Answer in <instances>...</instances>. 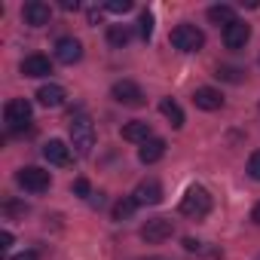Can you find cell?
Listing matches in <instances>:
<instances>
[{"instance_id":"obj_32","label":"cell","mask_w":260,"mask_h":260,"mask_svg":"<svg viewBox=\"0 0 260 260\" xmlns=\"http://www.w3.org/2000/svg\"><path fill=\"white\" fill-rule=\"evenodd\" d=\"M153 260H166V257H153Z\"/></svg>"},{"instance_id":"obj_27","label":"cell","mask_w":260,"mask_h":260,"mask_svg":"<svg viewBox=\"0 0 260 260\" xmlns=\"http://www.w3.org/2000/svg\"><path fill=\"white\" fill-rule=\"evenodd\" d=\"M184 248H187L190 254H205V245L196 242V239H184Z\"/></svg>"},{"instance_id":"obj_30","label":"cell","mask_w":260,"mask_h":260,"mask_svg":"<svg viewBox=\"0 0 260 260\" xmlns=\"http://www.w3.org/2000/svg\"><path fill=\"white\" fill-rule=\"evenodd\" d=\"M13 260H37V254H34V251H22V254H16Z\"/></svg>"},{"instance_id":"obj_28","label":"cell","mask_w":260,"mask_h":260,"mask_svg":"<svg viewBox=\"0 0 260 260\" xmlns=\"http://www.w3.org/2000/svg\"><path fill=\"white\" fill-rule=\"evenodd\" d=\"M10 245H13V233H10V230H4V233H0V254H7V251H10Z\"/></svg>"},{"instance_id":"obj_26","label":"cell","mask_w":260,"mask_h":260,"mask_svg":"<svg viewBox=\"0 0 260 260\" xmlns=\"http://www.w3.org/2000/svg\"><path fill=\"white\" fill-rule=\"evenodd\" d=\"M25 211H28V205H22V202H7L4 205V214H10V217L13 214H25Z\"/></svg>"},{"instance_id":"obj_10","label":"cell","mask_w":260,"mask_h":260,"mask_svg":"<svg viewBox=\"0 0 260 260\" xmlns=\"http://www.w3.org/2000/svg\"><path fill=\"white\" fill-rule=\"evenodd\" d=\"M22 19H25V25H31V28H43V25H49L52 10H49V4H43V0H31V4L22 7Z\"/></svg>"},{"instance_id":"obj_9","label":"cell","mask_w":260,"mask_h":260,"mask_svg":"<svg viewBox=\"0 0 260 260\" xmlns=\"http://www.w3.org/2000/svg\"><path fill=\"white\" fill-rule=\"evenodd\" d=\"M132 199H135V205H159L162 202V184L156 178H147L135 187Z\"/></svg>"},{"instance_id":"obj_18","label":"cell","mask_w":260,"mask_h":260,"mask_svg":"<svg viewBox=\"0 0 260 260\" xmlns=\"http://www.w3.org/2000/svg\"><path fill=\"white\" fill-rule=\"evenodd\" d=\"M159 113H162L175 128H181V125H184V110H181V104H178V101L162 98V101H159Z\"/></svg>"},{"instance_id":"obj_12","label":"cell","mask_w":260,"mask_h":260,"mask_svg":"<svg viewBox=\"0 0 260 260\" xmlns=\"http://www.w3.org/2000/svg\"><path fill=\"white\" fill-rule=\"evenodd\" d=\"M150 138H153V128H150V122H144V119H132V122H125V125H122V141L147 144Z\"/></svg>"},{"instance_id":"obj_19","label":"cell","mask_w":260,"mask_h":260,"mask_svg":"<svg viewBox=\"0 0 260 260\" xmlns=\"http://www.w3.org/2000/svg\"><path fill=\"white\" fill-rule=\"evenodd\" d=\"M208 19L214 22V25H233L236 22V13H233V7H226V4H217V7H211L208 10Z\"/></svg>"},{"instance_id":"obj_2","label":"cell","mask_w":260,"mask_h":260,"mask_svg":"<svg viewBox=\"0 0 260 260\" xmlns=\"http://www.w3.org/2000/svg\"><path fill=\"white\" fill-rule=\"evenodd\" d=\"M31 116H34V107H31L28 98H10L7 107H4V122H7L10 132H25Z\"/></svg>"},{"instance_id":"obj_25","label":"cell","mask_w":260,"mask_h":260,"mask_svg":"<svg viewBox=\"0 0 260 260\" xmlns=\"http://www.w3.org/2000/svg\"><path fill=\"white\" fill-rule=\"evenodd\" d=\"M248 175H251L254 181H260V150L251 153V159H248Z\"/></svg>"},{"instance_id":"obj_8","label":"cell","mask_w":260,"mask_h":260,"mask_svg":"<svg viewBox=\"0 0 260 260\" xmlns=\"http://www.w3.org/2000/svg\"><path fill=\"white\" fill-rule=\"evenodd\" d=\"M251 40V25L248 22H242V19H236L233 25H226L223 28V46L226 49H245V43Z\"/></svg>"},{"instance_id":"obj_4","label":"cell","mask_w":260,"mask_h":260,"mask_svg":"<svg viewBox=\"0 0 260 260\" xmlns=\"http://www.w3.org/2000/svg\"><path fill=\"white\" fill-rule=\"evenodd\" d=\"M211 211V193L205 190V187H187V193L181 196V214H187V217H205Z\"/></svg>"},{"instance_id":"obj_3","label":"cell","mask_w":260,"mask_h":260,"mask_svg":"<svg viewBox=\"0 0 260 260\" xmlns=\"http://www.w3.org/2000/svg\"><path fill=\"white\" fill-rule=\"evenodd\" d=\"M169 40H172V46H175L178 52H199V49L205 46V34H202L196 25H190V22L175 25Z\"/></svg>"},{"instance_id":"obj_7","label":"cell","mask_w":260,"mask_h":260,"mask_svg":"<svg viewBox=\"0 0 260 260\" xmlns=\"http://www.w3.org/2000/svg\"><path fill=\"white\" fill-rule=\"evenodd\" d=\"M172 233H175V223H172L169 217H150V220L141 226V239H144L147 245H159V242L172 239Z\"/></svg>"},{"instance_id":"obj_6","label":"cell","mask_w":260,"mask_h":260,"mask_svg":"<svg viewBox=\"0 0 260 260\" xmlns=\"http://www.w3.org/2000/svg\"><path fill=\"white\" fill-rule=\"evenodd\" d=\"M110 95H113L116 104H125V107H141V104H144V92H141V86L132 83V80H116L113 89H110Z\"/></svg>"},{"instance_id":"obj_5","label":"cell","mask_w":260,"mask_h":260,"mask_svg":"<svg viewBox=\"0 0 260 260\" xmlns=\"http://www.w3.org/2000/svg\"><path fill=\"white\" fill-rule=\"evenodd\" d=\"M16 181H19V187H25L28 193H43V190H49V184H52L49 172L40 169V166H25V169H19Z\"/></svg>"},{"instance_id":"obj_13","label":"cell","mask_w":260,"mask_h":260,"mask_svg":"<svg viewBox=\"0 0 260 260\" xmlns=\"http://www.w3.org/2000/svg\"><path fill=\"white\" fill-rule=\"evenodd\" d=\"M22 74L31 77V80H40V77H49L52 74V61L46 55H28L22 61Z\"/></svg>"},{"instance_id":"obj_16","label":"cell","mask_w":260,"mask_h":260,"mask_svg":"<svg viewBox=\"0 0 260 260\" xmlns=\"http://www.w3.org/2000/svg\"><path fill=\"white\" fill-rule=\"evenodd\" d=\"M166 156V141L162 138H150L147 144H141V150H138V159L144 162V166H153V162H159Z\"/></svg>"},{"instance_id":"obj_31","label":"cell","mask_w":260,"mask_h":260,"mask_svg":"<svg viewBox=\"0 0 260 260\" xmlns=\"http://www.w3.org/2000/svg\"><path fill=\"white\" fill-rule=\"evenodd\" d=\"M251 220H254V223H257V226H260V202H257V205H254V211H251Z\"/></svg>"},{"instance_id":"obj_11","label":"cell","mask_w":260,"mask_h":260,"mask_svg":"<svg viewBox=\"0 0 260 260\" xmlns=\"http://www.w3.org/2000/svg\"><path fill=\"white\" fill-rule=\"evenodd\" d=\"M55 58H58L61 64H77V61L83 58V43H80L77 37H61V40L55 43Z\"/></svg>"},{"instance_id":"obj_15","label":"cell","mask_w":260,"mask_h":260,"mask_svg":"<svg viewBox=\"0 0 260 260\" xmlns=\"http://www.w3.org/2000/svg\"><path fill=\"white\" fill-rule=\"evenodd\" d=\"M43 156H46V162H52V166H68V162H71V147H68L64 141L52 138V141L43 144Z\"/></svg>"},{"instance_id":"obj_29","label":"cell","mask_w":260,"mask_h":260,"mask_svg":"<svg viewBox=\"0 0 260 260\" xmlns=\"http://www.w3.org/2000/svg\"><path fill=\"white\" fill-rule=\"evenodd\" d=\"M74 193H77V196H89V181H86V178H77V181H74Z\"/></svg>"},{"instance_id":"obj_20","label":"cell","mask_w":260,"mask_h":260,"mask_svg":"<svg viewBox=\"0 0 260 260\" xmlns=\"http://www.w3.org/2000/svg\"><path fill=\"white\" fill-rule=\"evenodd\" d=\"M128 40H132V31H128L125 25H110L107 28V43L110 46H125Z\"/></svg>"},{"instance_id":"obj_1","label":"cell","mask_w":260,"mask_h":260,"mask_svg":"<svg viewBox=\"0 0 260 260\" xmlns=\"http://www.w3.org/2000/svg\"><path fill=\"white\" fill-rule=\"evenodd\" d=\"M71 144L77 150V156H89L92 147H95V125L89 116H74L71 119Z\"/></svg>"},{"instance_id":"obj_22","label":"cell","mask_w":260,"mask_h":260,"mask_svg":"<svg viewBox=\"0 0 260 260\" xmlns=\"http://www.w3.org/2000/svg\"><path fill=\"white\" fill-rule=\"evenodd\" d=\"M138 34H141L144 40L153 37V13H150V10H144V13L138 16Z\"/></svg>"},{"instance_id":"obj_24","label":"cell","mask_w":260,"mask_h":260,"mask_svg":"<svg viewBox=\"0 0 260 260\" xmlns=\"http://www.w3.org/2000/svg\"><path fill=\"white\" fill-rule=\"evenodd\" d=\"M104 10H107V13H113V16H122V13L132 10V0H107Z\"/></svg>"},{"instance_id":"obj_21","label":"cell","mask_w":260,"mask_h":260,"mask_svg":"<svg viewBox=\"0 0 260 260\" xmlns=\"http://www.w3.org/2000/svg\"><path fill=\"white\" fill-rule=\"evenodd\" d=\"M135 199L132 196H125V199H119L116 205H113V220H128V217H132L135 214Z\"/></svg>"},{"instance_id":"obj_23","label":"cell","mask_w":260,"mask_h":260,"mask_svg":"<svg viewBox=\"0 0 260 260\" xmlns=\"http://www.w3.org/2000/svg\"><path fill=\"white\" fill-rule=\"evenodd\" d=\"M217 77H220V80H226V83H242V80H245V71L220 64V68H217Z\"/></svg>"},{"instance_id":"obj_14","label":"cell","mask_w":260,"mask_h":260,"mask_svg":"<svg viewBox=\"0 0 260 260\" xmlns=\"http://www.w3.org/2000/svg\"><path fill=\"white\" fill-rule=\"evenodd\" d=\"M193 104L199 110H220L223 107V95L217 89H211V86H202V89L193 92Z\"/></svg>"},{"instance_id":"obj_17","label":"cell","mask_w":260,"mask_h":260,"mask_svg":"<svg viewBox=\"0 0 260 260\" xmlns=\"http://www.w3.org/2000/svg\"><path fill=\"white\" fill-rule=\"evenodd\" d=\"M37 101H40L43 107H61V104H64V89H61L58 83L40 86V92H37Z\"/></svg>"}]
</instances>
